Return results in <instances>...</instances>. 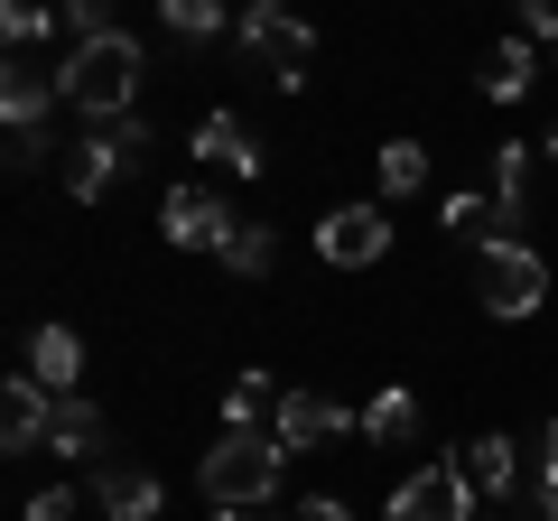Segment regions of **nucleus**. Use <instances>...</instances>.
Returning <instances> with one entry per match:
<instances>
[{"label":"nucleus","mask_w":558,"mask_h":521,"mask_svg":"<svg viewBox=\"0 0 558 521\" xmlns=\"http://www.w3.org/2000/svg\"><path fill=\"white\" fill-rule=\"evenodd\" d=\"M196 159L223 168V178H260V149H252V131H242L233 112H205L196 121Z\"/></svg>","instance_id":"4468645a"},{"label":"nucleus","mask_w":558,"mask_h":521,"mask_svg":"<svg viewBox=\"0 0 558 521\" xmlns=\"http://www.w3.org/2000/svg\"><path fill=\"white\" fill-rule=\"evenodd\" d=\"M0 28H10V47L28 57V47H38L47 28H57V10H47V0H0Z\"/></svg>","instance_id":"b1692460"},{"label":"nucleus","mask_w":558,"mask_h":521,"mask_svg":"<svg viewBox=\"0 0 558 521\" xmlns=\"http://www.w3.org/2000/svg\"><path fill=\"white\" fill-rule=\"evenodd\" d=\"M242 47H252V65L279 94H299L307 65H317V28H307L299 10H279V0H252V10H242Z\"/></svg>","instance_id":"20e7f679"},{"label":"nucleus","mask_w":558,"mask_h":521,"mask_svg":"<svg viewBox=\"0 0 558 521\" xmlns=\"http://www.w3.org/2000/svg\"><path fill=\"white\" fill-rule=\"evenodd\" d=\"M28 521H75V494H65V484H47V494H28Z\"/></svg>","instance_id":"bb28decb"},{"label":"nucleus","mask_w":558,"mask_h":521,"mask_svg":"<svg viewBox=\"0 0 558 521\" xmlns=\"http://www.w3.org/2000/svg\"><path fill=\"white\" fill-rule=\"evenodd\" d=\"M438 223H447L457 242H475V252H484V242H502V233H512L494 196H447V215H438Z\"/></svg>","instance_id":"6ab92c4d"},{"label":"nucleus","mask_w":558,"mask_h":521,"mask_svg":"<svg viewBox=\"0 0 558 521\" xmlns=\"http://www.w3.org/2000/svg\"><path fill=\"white\" fill-rule=\"evenodd\" d=\"M428 186V149L418 141H381V196H418Z\"/></svg>","instance_id":"4be33fe9"},{"label":"nucleus","mask_w":558,"mask_h":521,"mask_svg":"<svg viewBox=\"0 0 558 521\" xmlns=\"http://www.w3.org/2000/svg\"><path fill=\"white\" fill-rule=\"evenodd\" d=\"M57 20L75 28V47H84V38H102V28H112V10H102V0H57Z\"/></svg>","instance_id":"a878e982"},{"label":"nucleus","mask_w":558,"mask_h":521,"mask_svg":"<svg viewBox=\"0 0 558 521\" xmlns=\"http://www.w3.org/2000/svg\"><path fill=\"white\" fill-rule=\"evenodd\" d=\"M47 428H57V391H47L38 373H10V391H0V438L10 447H47Z\"/></svg>","instance_id":"9d476101"},{"label":"nucleus","mask_w":558,"mask_h":521,"mask_svg":"<svg viewBox=\"0 0 558 521\" xmlns=\"http://www.w3.org/2000/svg\"><path fill=\"white\" fill-rule=\"evenodd\" d=\"M47 447H57V457H102V410L84 401V391H65V401H57V428H47Z\"/></svg>","instance_id":"a211bd4d"},{"label":"nucleus","mask_w":558,"mask_h":521,"mask_svg":"<svg viewBox=\"0 0 558 521\" xmlns=\"http://www.w3.org/2000/svg\"><path fill=\"white\" fill-rule=\"evenodd\" d=\"M57 75H65V102H75L84 121H121L131 94H140V75H149V57H140L131 28H102V38H84Z\"/></svg>","instance_id":"f03ea898"},{"label":"nucleus","mask_w":558,"mask_h":521,"mask_svg":"<svg viewBox=\"0 0 558 521\" xmlns=\"http://www.w3.org/2000/svg\"><path fill=\"white\" fill-rule=\"evenodd\" d=\"M363 438H373V447H410L418 438V401H410V391H381V401L363 410Z\"/></svg>","instance_id":"412c9836"},{"label":"nucleus","mask_w":558,"mask_h":521,"mask_svg":"<svg viewBox=\"0 0 558 521\" xmlns=\"http://www.w3.org/2000/svg\"><path fill=\"white\" fill-rule=\"evenodd\" d=\"M28 373H38L57 401L84 391V336H75V326H38V336H28Z\"/></svg>","instance_id":"ddd939ff"},{"label":"nucleus","mask_w":558,"mask_h":521,"mask_svg":"<svg viewBox=\"0 0 558 521\" xmlns=\"http://www.w3.org/2000/svg\"><path fill=\"white\" fill-rule=\"evenodd\" d=\"M279 465H289V447H279V428H223L215 447H205L196 484L215 512H260V502L279 494Z\"/></svg>","instance_id":"f257e3e1"},{"label":"nucleus","mask_w":558,"mask_h":521,"mask_svg":"<svg viewBox=\"0 0 558 521\" xmlns=\"http://www.w3.org/2000/svg\"><path fill=\"white\" fill-rule=\"evenodd\" d=\"M344 428H363V420H354L344 401H326V391H289V401H279V447H289V457H299V447L344 438Z\"/></svg>","instance_id":"1a4fd4ad"},{"label":"nucleus","mask_w":558,"mask_h":521,"mask_svg":"<svg viewBox=\"0 0 558 521\" xmlns=\"http://www.w3.org/2000/svg\"><path fill=\"white\" fill-rule=\"evenodd\" d=\"M159 233L178 242V252H215V260H223V242L242 233V215L215 196V186H168V205H159Z\"/></svg>","instance_id":"423d86ee"},{"label":"nucleus","mask_w":558,"mask_h":521,"mask_svg":"<svg viewBox=\"0 0 558 521\" xmlns=\"http://www.w3.org/2000/svg\"><path fill=\"white\" fill-rule=\"evenodd\" d=\"M289 521H344V502H336V494H307V502H299Z\"/></svg>","instance_id":"c85d7f7f"},{"label":"nucleus","mask_w":558,"mask_h":521,"mask_svg":"<svg viewBox=\"0 0 558 521\" xmlns=\"http://www.w3.org/2000/svg\"><path fill=\"white\" fill-rule=\"evenodd\" d=\"M475 289H484L494 317H539V299H549V260H539L521 233H502V242L475 252Z\"/></svg>","instance_id":"39448f33"},{"label":"nucleus","mask_w":558,"mask_h":521,"mask_svg":"<svg viewBox=\"0 0 558 521\" xmlns=\"http://www.w3.org/2000/svg\"><path fill=\"white\" fill-rule=\"evenodd\" d=\"M531 159H539V149H521V141H502V149H494V186H484V196L502 205V223L531 215Z\"/></svg>","instance_id":"f3484780"},{"label":"nucleus","mask_w":558,"mask_h":521,"mask_svg":"<svg viewBox=\"0 0 558 521\" xmlns=\"http://www.w3.org/2000/svg\"><path fill=\"white\" fill-rule=\"evenodd\" d=\"M391 521H475V484H465V465H428V475H410L391 494Z\"/></svg>","instance_id":"6e6552de"},{"label":"nucleus","mask_w":558,"mask_h":521,"mask_svg":"<svg viewBox=\"0 0 558 521\" xmlns=\"http://www.w3.org/2000/svg\"><path fill=\"white\" fill-rule=\"evenodd\" d=\"M65 94V75H38V65H10V84H0V112H10V131H47V102Z\"/></svg>","instance_id":"2eb2a0df"},{"label":"nucleus","mask_w":558,"mask_h":521,"mask_svg":"<svg viewBox=\"0 0 558 521\" xmlns=\"http://www.w3.org/2000/svg\"><path fill=\"white\" fill-rule=\"evenodd\" d=\"M159 20L178 38H223V0H159Z\"/></svg>","instance_id":"393cba45"},{"label":"nucleus","mask_w":558,"mask_h":521,"mask_svg":"<svg viewBox=\"0 0 558 521\" xmlns=\"http://www.w3.org/2000/svg\"><path fill=\"white\" fill-rule=\"evenodd\" d=\"M317 252L336 260V270H373V260L391 252V215H381V205H336V215L317 223Z\"/></svg>","instance_id":"0eeeda50"},{"label":"nucleus","mask_w":558,"mask_h":521,"mask_svg":"<svg viewBox=\"0 0 558 521\" xmlns=\"http://www.w3.org/2000/svg\"><path fill=\"white\" fill-rule=\"evenodd\" d=\"M549 75H558V65H549Z\"/></svg>","instance_id":"473e14b6"},{"label":"nucleus","mask_w":558,"mask_h":521,"mask_svg":"<svg viewBox=\"0 0 558 521\" xmlns=\"http://www.w3.org/2000/svg\"><path fill=\"white\" fill-rule=\"evenodd\" d=\"M465 484H475V502H502L512 512V494H521V447L512 438H465Z\"/></svg>","instance_id":"9b49d317"},{"label":"nucleus","mask_w":558,"mask_h":521,"mask_svg":"<svg viewBox=\"0 0 558 521\" xmlns=\"http://www.w3.org/2000/svg\"><path fill=\"white\" fill-rule=\"evenodd\" d=\"M531 84H539L531 47H521V38H502V47H494V65H484V94H494V102H521Z\"/></svg>","instance_id":"aec40b11"},{"label":"nucleus","mask_w":558,"mask_h":521,"mask_svg":"<svg viewBox=\"0 0 558 521\" xmlns=\"http://www.w3.org/2000/svg\"><path fill=\"white\" fill-rule=\"evenodd\" d=\"M521 28L531 38H558V0H521Z\"/></svg>","instance_id":"cd10ccee"},{"label":"nucleus","mask_w":558,"mask_h":521,"mask_svg":"<svg viewBox=\"0 0 558 521\" xmlns=\"http://www.w3.org/2000/svg\"><path fill=\"white\" fill-rule=\"evenodd\" d=\"M215 521H252V512H215Z\"/></svg>","instance_id":"7c9ffc66"},{"label":"nucleus","mask_w":558,"mask_h":521,"mask_svg":"<svg viewBox=\"0 0 558 521\" xmlns=\"http://www.w3.org/2000/svg\"><path fill=\"white\" fill-rule=\"evenodd\" d=\"M140 149H149V121H140V112L94 121V131L57 141V186H65L75 205H94V196H112V178H121V168H140Z\"/></svg>","instance_id":"7ed1b4c3"},{"label":"nucleus","mask_w":558,"mask_h":521,"mask_svg":"<svg viewBox=\"0 0 558 521\" xmlns=\"http://www.w3.org/2000/svg\"><path fill=\"white\" fill-rule=\"evenodd\" d=\"M279 401H289V391H279L270 373H242L233 391H223V428H279Z\"/></svg>","instance_id":"dca6fc26"},{"label":"nucleus","mask_w":558,"mask_h":521,"mask_svg":"<svg viewBox=\"0 0 558 521\" xmlns=\"http://www.w3.org/2000/svg\"><path fill=\"white\" fill-rule=\"evenodd\" d=\"M494 521H512V512H494Z\"/></svg>","instance_id":"2f4dec72"},{"label":"nucleus","mask_w":558,"mask_h":521,"mask_svg":"<svg viewBox=\"0 0 558 521\" xmlns=\"http://www.w3.org/2000/svg\"><path fill=\"white\" fill-rule=\"evenodd\" d=\"M279 260V242H270V223H242L233 242H223V270H233V280H260V270H270Z\"/></svg>","instance_id":"5701e85b"},{"label":"nucleus","mask_w":558,"mask_h":521,"mask_svg":"<svg viewBox=\"0 0 558 521\" xmlns=\"http://www.w3.org/2000/svg\"><path fill=\"white\" fill-rule=\"evenodd\" d=\"M94 502L112 521H159V475L149 465H94Z\"/></svg>","instance_id":"f8f14e48"},{"label":"nucleus","mask_w":558,"mask_h":521,"mask_svg":"<svg viewBox=\"0 0 558 521\" xmlns=\"http://www.w3.org/2000/svg\"><path fill=\"white\" fill-rule=\"evenodd\" d=\"M539 159H558V131H549V141H539Z\"/></svg>","instance_id":"c756f323"}]
</instances>
